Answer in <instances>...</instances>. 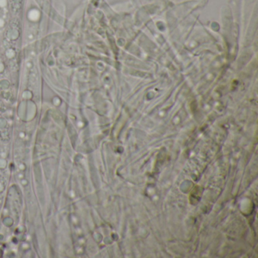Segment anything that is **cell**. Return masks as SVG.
<instances>
[{
  "label": "cell",
  "mask_w": 258,
  "mask_h": 258,
  "mask_svg": "<svg viewBox=\"0 0 258 258\" xmlns=\"http://www.w3.org/2000/svg\"><path fill=\"white\" fill-rule=\"evenodd\" d=\"M4 24H5V21H4L3 19H2V18H0V27H2L4 26Z\"/></svg>",
  "instance_id": "277c9868"
},
{
  "label": "cell",
  "mask_w": 258,
  "mask_h": 258,
  "mask_svg": "<svg viewBox=\"0 0 258 258\" xmlns=\"http://www.w3.org/2000/svg\"><path fill=\"white\" fill-rule=\"evenodd\" d=\"M15 51H14L13 49H8V51L6 52V55L8 58H13L14 56H15Z\"/></svg>",
  "instance_id": "7a4b0ae2"
},
{
  "label": "cell",
  "mask_w": 258,
  "mask_h": 258,
  "mask_svg": "<svg viewBox=\"0 0 258 258\" xmlns=\"http://www.w3.org/2000/svg\"><path fill=\"white\" fill-rule=\"evenodd\" d=\"M7 6V0H0V7L5 8Z\"/></svg>",
  "instance_id": "3957f363"
},
{
  "label": "cell",
  "mask_w": 258,
  "mask_h": 258,
  "mask_svg": "<svg viewBox=\"0 0 258 258\" xmlns=\"http://www.w3.org/2000/svg\"><path fill=\"white\" fill-rule=\"evenodd\" d=\"M3 70H4V65H3V64H2V63L0 62V72H2V71H3Z\"/></svg>",
  "instance_id": "5b68a950"
},
{
  "label": "cell",
  "mask_w": 258,
  "mask_h": 258,
  "mask_svg": "<svg viewBox=\"0 0 258 258\" xmlns=\"http://www.w3.org/2000/svg\"><path fill=\"white\" fill-rule=\"evenodd\" d=\"M40 17V14L39 12V11L36 10V9H33V10L30 11L29 14H28V18L30 19V21H37Z\"/></svg>",
  "instance_id": "6da1fadb"
}]
</instances>
